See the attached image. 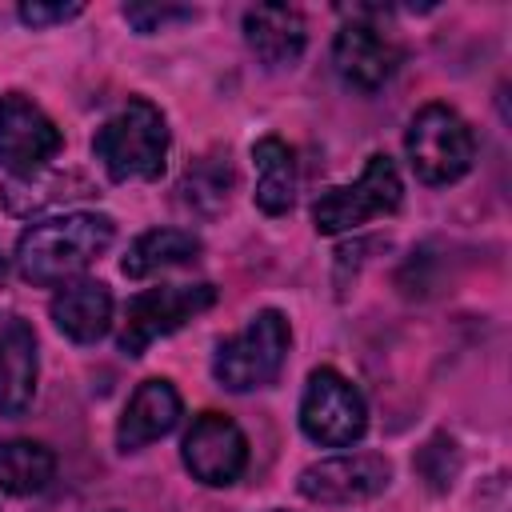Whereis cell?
<instances>
[{"instance_id": "1", "label": "cell", "mask_w": 512, "mask_h": 512, "mask_svg": "<svg viewBox=\"0 0 512 512\" xmlns=\"http://www.w3.org/2000/svg\"><path fill=\"white\" fill-rule=\"evenodd\" d=\"M116 240V220L104 212H64L32 220L16 240V268L28 284L56 288L76 280Z\"/></svg>"}, {"instance_id": "2", "label": "cell", "mask_w": 512, "mask_h": 512, "mask_svg": "<svg viewBox=\"0 0 512 512\" xmlns=\"http://www.w3.org/2000/svg\"><path fill=\"white\" fill-rule=\"evenodd\" d=\"M168 120L164 112L144 100L132 96L120 112H112L96 136H92V156L104 164L108 180L128 184V180H156L168 164Z\"/></svg>"}, {"instance_id": "3", "label": "cell", "mask_w": 512, "mask_h": 512, "mask_svg": "<svg viewBox=\"0 0 512 512\" xmlns=\"http://www.w3.org/2000/svg\"><path fill=\"white\" fill-rule=\"evenodd\" d=\"M288 344H292V332H288L284 312L260 308L236 336H228V340L216 344L212 376L228 392L268 388L280 376L284 360H288Z\"/></svg>"}, {"instance_id": "4", "label": "cell", "mask_w": 512, "mask_h": 512, "mask_svg": "<svg viewBox=\"0 0 512 512\" xmlns=\"http://www.w3.org/2000/svg\"><path fill=\"white\" fill-rule=\"evenodd\" d=\"M404 152H408L416 180L456 184L460 176H468V168L476 160V132L456 108L424 104L404 132Z\"/></svg>"}, {"instance_id": "5", "label": "cell", "mask_w": 512, "mask_h": 512, "mask_svg": "<svg viewBox=\"0 0 512 512\" xmlns=\"http://www.w3.org/2000/svg\"><path fill=\"white\" fill-rule=\"evenodd\" d=\"M400 204H404L400 172L384 152H376L364 160V172L352 184L320 192V200L312 204V224L320 236H336V232L360 228L376 216H392Z\"/></svg>"}, {"instance_id": "6", "label": "cell", "mask_w": 512, "mask_h": 512, "mask_svg": "<svg viewBox=\"0 0 512 512\" xmlns=\"http://www.w3.org/2000/svg\"><path fill=\"white\" fill-rule=\"evenodd\" d=\"M300 428L312 444L348 448L368 428V408L360 388L336 368H316L300 396Z\"/></svg>"}, {"instance_id": "7", "label": "cell", "mask_w": 512, "mask_h": 512, "mask_svg": "<svg viewBox=\"0 0 512 512\" xmlns=\"http://www.w3.org/2000/svg\"><path fill=\"white\" fill-rule=\"evenodd\" d=\"M216 304V288L212 284H160L148 288L140 296L128 300L124 308V324H120V352L124 356H144V348L168 332H176L180 324H188L192 316L208 312Z\"/></svg>"}, {"instance_id": "8", "label": "cell", "mask_w": 512, "mask_h": 512, "mask_svg": "<svg viewBox=\"0 0 512 512\" xmlns=\"http://www.w3.org/2000/svg\"><path fill=\"white\" fill-rule=\"evenodd\" d=\"M64 148L60 128L52 116L32 104L24 92H8L0 100V168L12 176H36L44 172Z\"/></svg>"}, {"instance_id": "9", "label": "cell", "mask_w": 512, "mask_h": 512, "mask_svg": "<svg viewBox=\"0 0 512 512\" xmlns=\"http://www.w3.org/2000/svg\"><path fill=\"white\" fill-rule=\"evenodd\" d=\"M180 460L192 472V480H200L208 488H228L248 468V436L240 432V424L232 416L200 412L192 420V428L184 432Z\"/></svg>"}, {"instance_id": "10", "label": "cell", "mask_w": 512, "mask_h": 512, "mask_svg": "<svg viewBox=\"0 0 512 512\" xmlns=\"http://www.w3.org/2000/svg\"><path fill=\"white\" fill-rule=\"evenodd\" d=\"M392 484V464L380 452H344L300 472L296 488L312 504H364Z\"/></svg>"}, {"instance_id": "11", "label": "cell", "mask_w": 512, "mask_h": 512, "mask_svg": "<svg viewBox=\"0 0 512 512\" xmlns=\"http://www.w3.org/2000/svg\"><path fill=\"white\" fill-rule=\"evenodd\" d=\"M400 44L372 20H360L352 16L336 40H332V64L340 72V80L356 92H376L392 80L396 64H400Z\"/></svg>"}, {"instance_id": "12", "label": "cell", "mask_w": 512, "mask_h": 512, "mask_svg": "<svg viewBox=\"0 0 512 512\" xmlns=\"http://www.w3.org/2000/svg\"><path fill=\"white\" fill-rule=\"evenodd\" d=\"M244 44L248 52L268 68H292L308 48V24L304 12L292 4H256L244 12Z\"/></svg>"}, {"instance_id": "13", "label": "cell", "mask_w": 512, "mask_h": 512, "mask_svg": "<svg viewBox=\"0 0 512 512\" xmlns=\"http://www.w3.org/2000/svg\"><path fill=\"white\" fill-rule=\"evenodd\" d=\"M36 332L24 316L0 308V416H24L36 396Z\"/></svg>"}, {"instance_id": "14", "label": "cell", "mask_w": 512, "mask_h": 512, "mask_svg": "<svg viewBox=\"0 0 512 512\" xmlns=\"http://www.w3.org/2000/svg\"><path fill=\"white\" fill-rule=\"evenodd\" d=\"M180 392L172 388V380L164 376H148L136 384V392L128 396L120 420H116V448L120 452H136L160 436H168L180 420Z\"/></svg>"}, {"instance_id": "15", "label": "cell", "mask_w": 512, "mask_h": 512, "mask_svg": "<svg viewBox=\"0 0 512 512\" xmlns=\"http://www.w3.org/2000/svg\"><path fill=\"white\" fill-rule=\"evenodd\" d=\"M56 328L76 344H96L112 328V292L100 280H68L48 304Z\"/></svg>"}, {"instance_id": "16", "label": "cell", "mask_w": 512, "mask_h": 512, "mask_svg": "<svg viewBox=\"0 0 512 512\" xmlns=\"http://www.w3.org/2000/svg\"><path fill=\"white\" fill-rule=\"evenodd\" d=\"M232 188H236V168H232V156L228 148H212L204 156H196L184 176H180V204L196 216H220L232 200Z\"/></svg>"}, {"instance_id": "17", "label": "cell", "mask_w": 512, "mask_h": 512, "mask_svg": "<svg viewBox=\"0 0 512 512\" xmlns=\"http://www.w3.org/2000/svg\"><path fill=\"white\" fill-rule=\"evenodd\" d=\"M200 252H204L200 236H192L184 228H152V232H140L128 244L124 260H120V272L128 280H144V276H156L164 268L200 260Z\"/></svg>"}, {"instance_id": "18", "label": "cell", "mask_w": 512, "mask_h": 512, "mask_svg": "<svg viewBox=\"0 0 512 512\" xmlns=\"http://www.w3.org/2000/svg\"><path fill=\"white\" fill-rule=\"evenodd\" d=\"M256 164V208L264 216H284L296 200V156L280 136H260L252 144Z\"/></svg>"}, {"instance_id": "19", "label": "cell", "mask_w": 512, "mask_h": 512, "mask_svg": "<svg viewBox=\"0 0 512 512\" xmlns=\"http://www.w3.org/2000/svg\"><path fill=\"white\" fill-rule=\"evenodd\" d=\"M56 476V452L40 440H4L0 444V492L36 496Z\"/></svg>"}, {"instance_id": "20", "label": "cell", "mask_w": 512, "mask_h": 512, "mask_svg": "<svg viewBox=\"0 0 512 512\" xmlns=\"http://www.w3.org/2000/svg\"><path fill=\"white\" fill-rule=\"evenodd\" d=\"M416 472L428 480L432 492H448L452 480H456V472H460V452H456V444H452L448 436H432V440L420 448V456H416Z\"/></svg>"}, {"instance_id": "21", "label": "cell", "mask_w": 512, "mask_h": 512, "mask_svg": "<svg viewBox=\"0 0 512 512\" xmlns=\"http://www.w3.org/2000/svg\"><path fill=\"white\" fill-rule=\"evenodd\" d=\"M124 12V20L136 28V32H164V28H172V24H188V20H196L200 12L196 8H184V4H124L120 8Z\"/></svg>"}, {"instance_id": "22", "label": "cell", "mask_w": 512, "mask_h": 512, "mask_svg": "<svg viewBox=\"0 0 512 512\" xmlns=\"http://www.w3.org/2000/svg\"><path fill=\"white\" fill-rule=\"evenodd\" d=\"M80 12H84V4H80V0H72V4H44V0H24V4L16 8V16H20L28 28L64 24V20H76Z\"/></svg>"}, {"instance_id": "23", "label": "cell", "mask_w": 512, "mask_h": 512, "mask_svg": "<svg viewBox=\"0 0 512 512\" xmlns=\"http://www.w3.org/2000/svg\"><path fill=\"white\" fill-rule=\"evenodd\" d=\"M4 284H8V256L0 252V288H4Z\"/></svg>"}]
</instances>
